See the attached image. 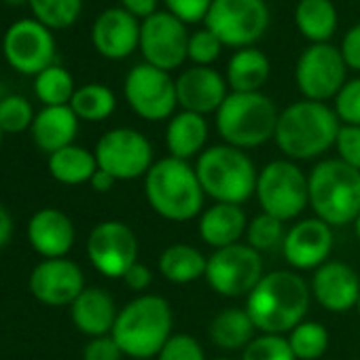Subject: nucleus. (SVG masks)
<instances>
[{
	"label": "nucleus",
	"mask_w": 360,
	"mask_h": 360,
	"mask_svg": "<svg viewBox=\"0 0 360 360\" xmlns=\"http://www.w3.org/2000/svg\"><path fill=\"white\" fill-rule=\"evenodd\" d=\"M311 290L305 278L290 269H276L261 278L246 297V311L259 333L288 335L307 316Z\"/></svg>",
	"instance_id": "1"
},
{
	"label": "nucleus",
	"mask_w": 360,
	"mask_h": 360,
	"mask_svg": "<svg viewBox=\"0 0 360 360\" xmlns=\"http://www.w3.org/2000/svg\"><path fill=\"white\" fill-rule=\"evenodd\" d=\"M144 198L155 214L172 223H187L204 212L206 193L189 161L163 157L144 176Z\"/></svg>",
	"instance_id": "2"
},
{
	"label": "nucleus",
	"mask_w": 360,
	"mask_h": 360,
	"mask_svg": "<svg viewBox=\"0 0 360 360\" xmlns=\"http://www.w3.org/2000/svg\"><path fill=\"white\" fill-rule=\"evenodd\" d=\"M341 121L326 102L299 100L280 110L276 144L290 161H311L335 146Z\"/></svg>",
	"instance_id": "3"
},
{
	"label": "nucleus",
	"mask_w": 360,
	"mask_h": 360,
	"mask_svg": "<svg viewBox=\"0 0 360 360\" xmlns=\"http://www.w3.org/2000/svg\"><path fill=\"white\" fill-rule=\"evenodd\" d=\"M174 314L167 299L159 295H138L125 303L112 326V339L123 356L134 360H150L163 349L174 335Z\"/></svg>",
	"instance_id": "4"
},
{
	"label": "nucleus",
	"mask_w": 360,
	"mask_h": 360,
	"mask_svg": "<svg viewBox=\"0 0 360 360\" xmlns=\"http://www.w3.org/2000/svg\"><path fill=\"white\" fill-rule=\"evenodd\" d=\"M309 208L330 227L354 225L360 214V172L341 159H322L307 174Z\"/></svg>",
	"instance_id": "5"
},
{
	"label": "nucleus",
	"mask_w": 360,
	"mask_h": 360,
	"mask_svg": "<svg viewBox=\"0 0 360 360\" xmlns=\"http://www.w3.org/2000/svg\"><path fill=\"white\" fill-rule=\"evenodd\" d=\"M195 174L206 198L214 204L242 206L257 191L259 169L250 155L231 144L208 146L195 161Z\"/></svg>",
	"instance_id": "6"
},
{
	"label": "nucleus",
	"mask_w": 360,
	"mask_h": 360,
	"mask_svg": "<svg viewBox=\"0 0 360 360\" xmlns=\"http://www.w3.org/2000/svg\"><path fill=\"white\" fill-rule=\"evenodd\" d=\"M278 119V106L263 91H229V96L214 115L217 131L223 138V142L242 150L257 148L274 140Z\"/></svg>",
	"instance_id": "7"
},
{
	"label": "nucleus",
	"mask_w": 360,
	"mask_h": 360,
	"mask_svg": "<svg viewBox=\"0 0 360 360\" xmlns=\"http://www.w3.org/2000/svg\"><path fill=\"white\" fill-rule=\"evenodd\" d=\"M257 202L261 212L288 223L309 206L307 174L290 159H274L257 178Z\"/></svg>",
	"instance_id": "8"
},
{
	"label": "nucleus",
	"mask_w": 360,
	"mask_h": 360,
	"mask_svg": "<svg viewBox=\"0 0 360 360\" xmlns=\"http://www.w3.org/2000/svg\"><path fill=\"white\" fill-rule=\"evenodd\" d=\"M271 22L267 0H212L204 26L212 30L225 47H255Z\"/></svg>",
	"instance_id": "9"
},
{
	"label": "nucleus",
	"mask_w": 360,
	"mask_h": 360,
	"mask_svg": "<svg viewBox=\"0 0 360 360\" xmlns=\"http://www.w3.org/2000/svg\"><path fill=\"white\" fill-rule=\"evenodd\" d=\"M265 276L261 252L248 244H233L219 248L208 257L206 282L210 288L227 299L248 297Z\"/></svg>",
	"instance_id": "10"
},
{
	"label": "nucleus",
	"mask_w": 360,
	"mask_h": 360,
	"mask_svg": "<svg viewBox=\"0 0 360 360\" xmlns=\"http://www.w3.org/2000/svg\"><path fill=\"white\" fill-rule=\"evenodd\" d=\"M347 66L339 47L330 43L307 45L295 66V83L303 100L328 102L335 100L345 85Z\"/></svg>",
	"instance_id": "11"
},
{
	"label": "nucleus",
	"mask_w": 360,
	"mask_h": 360,
	"mask_svg": "<svg viewBox=\"0 0 360 360\" xmlns=\"http://www.w3.org/2000/svg\"><path fill=\"white\" fill-rule=\"evenodd\" d=\"M123 96L129 108L144 121H169L176 115V79L146 62L136 64L125 75Z\"/></svg>",
	"instance_id": "12"
},
{
	"label": "nucleus",
	"mask_w": 360,
	"mask_h": 360,
	"mask_svg": "<svg viewBox=\"0 0 360 360\" xmlns=\"http://www.w3.org/2000/svg\"><path fill=\"white\" fill-rule=\"evenodd\" d=\"M56 37L53 30L34 18L13 22L3 34L5 62L20 75L37 77L56 64Z\"/></svg>",
	"instance_id": "13"
},
{
	"label": "nucleus",
	"mask_w": 360,
	"mask_h": 360,
	"mask_svg": "<svg viewBox=\"0 0 360 360\" xmlns=\"http://www.w3.org/2000/svg\"><path fill=\"white\" fill-rule=\"evenodd\" d=\"M98 167L119 180H136L153 167V146L148 138L131 127H115L102 134L96 144Z\"/></svg>",
	"instance_id": "14"
},
{
	"label": "nucleus",
	"mask_w": 360,
	"mask_h": 360,
	"mask_svg": "<svg viewBox=\"0 0 360 360\" xmlns=\"http://www.w3.org/2000/svg\"><path fill=\"white\" fill-rule=\"evenodd\" d=\"M189 30L167 11H157L140 24V53L146 64L172 72L189 60Z\"/></svg>",
	"instance_id": "15"
},
{
	"label": "nucleus",
	"mask_w": 360,
	"mask_h": 360,
	"mask_svg": "<svg viewBox=\"0 0 360 360\" xmlns=\"http://www.w3.org/2000/svg\"><path fill=\"white\" fill-rule=\"evenodd\" d=\"M138 238L121 221L96 225L87 238V259L98 274L110 280H123L127 269L138 263Z\"/></svg>",
	"instance_id": "16"
},
{
	"label": "nucleus",
	"mask_w": 360,
	"mask_h": 360,
	"mask_svg": "<svg viewBox=\"0 0 360 360\" xmlns=\"http://www.w3.org/2000/svg\"><path fill=\"white\" fill-rule=\"evenodd\" d=\"M333 242V227L316 217H309L297 221L290 229H286L282 255L292 271H316L328 261Z\"/></svg>",
	"instance_id": "17"
},
{
	"label": "nucleus",
	"mask_w": 360,
	"mask_h": 360,
	"mask_svg": "<svg viewBox=\"0 0 360 360\" xmlns=\"http://www.w3.org/2000/svg\"><path fill=\"white\" fill-rule=\"evenodd\" d=\"M30 292L49 307L72 305L87 288L83 269L70 259H43L30 274Z\"/></svg>",
	"instance_id": "18"
},
{
	"label": "nucleus",
	"mask_w": 360,
	"mask_h": 360,
	"mask_svg": "<svg viewBox=\"0 0 360 360\" xmlns=\"http://www.w3.org/2000/svg\"><path fill=\"white\" fill-rule=\"evenodd\" d=\"M311 297L330 314H345L358 305L360 278L356 269L343 261H326L320 265L309 282Z\"/></svg>",
	"instance_id": "19"
},
{
	"label": "nucleus",
	"mask_w": 360,
	"mask_h": 360,
	"mask_svg": "<svg viewBox=\"0 0 360 360\" xmlns=\"http://www.w3.org/2000/svg\"><path fill=\"white\" fill-rule=\"evenodd\" d=\"M227 96V79L212 66H191L176 79L178 106L195 115H217Z\"/></svg>",
	"instance_id": "20"
},
{
	"label": "nucleus",
	"mask_w": 360,
	"mask_h": 360,
	"mask_svg": "<svg viewBox=\"0 0 360 360\" xmlns=\"http://www.w3.org/2000/svg\"><path fill=\"white\" fill-rule=\"evenodd\" d=\"M140 24L123 7H110L96 18L91 45L106 60H125L140 47Z\"/></svg>",
	"instance_id": "21"
},
{
	"label": "nucleus",
	"mask_w": 360,
	"mask_h": 360,
	"mask_svg": "<svg viewBox=\"0 0 360 360\" xmlns=\"http://www.w3.org/2000/svg\"><path fill=\"white\" fill-rule=\"evenodd\" d=\"M77 240L70 217L56 208H43L28 223V242L43 259H64Z\"/></svg>",
	"instance_id": "22"
},
{
	"label": "nucleus",
	"mask_w": 360,
	"mask_h": 360,
	"mask_svg": "<svg viewBox=\"0 0 360 360\" xmlns=\"http://www.w3.org/2000/svg\"><path fill=\"white\" fill-rule=\"evenodd\" d=\"M117 305L110 292L98 286H87L70 305V318L77 330L87 337H104L112 333L117 322Z\"/></svg>",
	"instance_id": "23"
},
{
	"label": "nucleus",
	"mask_w": 360,
	"mask_h": 360,
	"mask_svg": "<svg viewBox=\"0 0 360 360\" xmlns=\"http://www.w3.org/2000/svg\"><path fill=\"white\" fill-rule=\"evenodd\" d=\"M246 212L236 204H212L204 208L198 219V233L202 242L214 250L240 244L246 236Z\"/></svg>",
	"instance_id": "24"
},
{
	"label": "nucleus",
	"mask_w": 360,
	"mask_h": 360,
	"mask_svg": "<svg viewBox=\"0 0 360 360\" xmlns=\"http://www.w3.org/2000/svg\"><path fill=\"white\" fill-rule=\"evenodd\" d=\"M34 144L51 155L60 148L75 144L79 134V117L70 106H43L30 127Z\"/></svg>",
	"instance_id": "25"
},
{
	"label": "nucleus",
	"mask_w": 360,
	"mask_h": 360,
	"mask_svg": "<svg viewBox=\"0 0 360 360\" xmlns=\"http://www.w3.org/2000/svg\"><path fill=\"white\" fill-rule=\"evenodd\" d=\"M210 136V127L204 115H195L189 110L176 112L165 127V148L169 157L191 161L206 150Z\"/></svg>",
	"instance_id": "26"
},
{
	"label": "nucleus",
	"mask_w": 360,
	"mask_h": 360,
	"mask_svg": "<svg viewBox=\"0 0 360 360\" xmlns=\"http://www.w3.org/2000/svg\"><path fill=\"white\" fill-rule=\"evenodd\" d=\"M271 75L269 58L257 47L238 49L227 62V85L236 94H255L267 83Z\"/></svg>",
	"instance_id": "27"
},
{
	"label": "nucleus",
	"mask_w": 360,
	"mask_h": 360,
	"mask_svg": "<svg viewBox=\"0 0 360 360\" xmlns=\"http://www.w3.org/2000/svg\"><path fill=\"white\" fill-rule=\"evenodd\" d=\"M157 267L172 284H191L206 278L208 257L191 244H172L159 255Z\"/></svg>",
	"instance_id": "28"
},
{
	"label": "nucleus",
	"mask_w": 360,
	"mask_h": 360,
	"mask_svg": "<svg viewBox=\"0 0 360 360\" xmlns=\"http://www.w3.org/2000/svg\"><path fill=\"white\" fill-rule=\"evenodd\" d=\"M337 22L333 0H299L295 7V26L311 45L328 43L337 32Z\"/></svg>",
	"instance_id": "29"
},
{
	"label": "nucleus",
	"mask_w": 360,
	"mask_h": 360,
	"mask_svg": "<svg viewBox=\"0 0 360 360\" xmlns=\"http://www.w3.org/2000/svg\"><path fill=\"white\" fill-rule=\"evenodd\" d=\"M49 174L62 185H85L98 172V161L91 150L79 144H70L49 155L47 159Z\"/></svg>",
	"instance_id": "30"
},
{
	"label": "nucleus",
	"mask_w": 360,
	"mask_h": 360,
	"mask_svg": "<svg viewBox=\"0 0 360 360\" xmlns=\"http://www.w3.org/2000/svg\"><path fill=\"white\" fill-rule=\"evenodd\" d=\"M257 326L252 322V318L248 316L246 307H227L223 311H219L214 316V320L210 322V341L227 352H236V349H244L252 339H255Z\"/></svg>",
	"instance_id": "31"
},
{
	"label": "nucleus",
	"mask_w": 360,
	"mask_h": 360,
	"mask_svg": "<svg viewBox=\"0 0 360 360\" xmlns=\"http://www.w3.org/2000/svg\"><path fill=\"white\" fill-rule=\"evenodd\" d=\"M68 106L75 110L79 121L98 123V121L108 119L115 112L117 96L110 87L102 83H87V85L77 87Z\"/></svg>",
	"instance_id": "32"
},
{
	"label": "nucleus",
	"mask_w": 360,
	"mask_h": 360,
	"mask_svg": "<svg viewBox=\"0 0 360 360\" xmlns=\"http://www.w3.org/2000/svg\"><path fill=\"white\" fill-rule=\"evenodd\" d=\"M75 91L72 75L60 64H53L34 77V96L43 106H68Z\"/></svg>",
	"instance_id": "33"
},
{
	"label": "nucleus",
	"mask_w": 360,
	"mask_h": 360,
	"mask_svg": "<svg viewBox=\"0 0 360 360\" xmlns=\"http://www.w3.org/2000/svg\"><path fill=\"white\" fill-rule=\"evenodd\" d=\"M32 18L49 30H66L77 24L83 0H28Z\"/></svg>",
	"instance_id": "34"
},
{
	"label": "nucleus",
	"mask_w": 360,
	"mask_h": 360,
	"mask_svg": "<svg viewBox=\"0 0 360 360\" xmlns=\"http://www.w3.org/2000/svg\"><path fill=\"white\" fill-rule=\"evenodd\" d=\"M288 343L297 360H318L328 349V330L314 320H303L288 333Z\"/></svg>",
	"instance_id": "35"
},
{
	"label": "nucleus",
	"mask_w": 360,
	"mask_h": 360,
	"mask_svg": "<svg viewBox=\"0 0 360 360\" xmlns=\"http://www.w3.org/2000/svg\"><path fill=\"white\" fill-rule=\"evenodd\" d=\"M286 238V229H284V223L261 212L257 217H252L248 221V227H246V244L250 248H255L257 252H267V250H274V248H282V242Z\"/></svg>",
	"instance_id": "36"
},
{
	"label": "nucleus",
	"mask_w": 360,
	"mask_h": 360,
	"mask_svg": "<svg viewBox=\"0 0 360 360\" xmlns=\"http://www.w3.org/2000/svg\"><path fill=\"white\" fill-rule=\"evenodd\" d=\"M34 108L28 98L20 94H7L0 98V129L5 134H22L34 123Z\"/></svg>",
	"instance_id": "37"
},
{
	"label": "nucleus",
	"mask_w": 360,
	"mask_h": 360,
	"mask_svg": "<svg viewBox=\"0 0 360 360\" xmlns=\"http://www.w3.org/2000/svg\"><path fill=\"white\" fill-rule=\"evenodd\" d=\"M242 360H297L286 335H257L244 349Z\"/></svg>",
	"instance_id": "38"
},
{
	"label": "nucleus",
	"mask_w": 360,
	"mask_h": 360,
	"mask_svg": "<svg viewBox=\"0 0 360 360\" xmlns=\"http://www.w3.org/2000/svg\"><path fill=\"white\" fill-rule=\"evenodd\" d=\"M223 47L221 39L204 26L189 37V62L193 66H212L221 58Z\"/></svg>",
	"instance_id": "39"
},
{
	"label": "nucleus",
	"mask_w": 360,
	"mask_h": 360,
	"mask_svg": "<svg viewBox=\"0 0 360 360\" xmlns=\"http://www.w3.org/2000/svg\"><path fill=\"white\" fill-rule=\"evenodd\" d=\"M333 102V110L341 125H360V77L345 81Z\"/></svg>",
	"instance_id": "40"
},
{
	"label": "nucleus",
	"mask_w": 360,
	"mask_h": 360,
	"mask_svg": "<svg viewBox=\"0 0 360 360\" xmlns=\"http://www.w3.org/2000/svg\"><path fill=\"white\" fill-rule=\"evenodd\" d=\"M155 360H206V352L193 335L178 333L167 339Z\"/></svg>",
	"instance_id": "41"
},
{
	"label": "nucleus",
	"mask_w": 360,
	"mask_h": 360,
	"mask_svg": "<svg viewBox=\"0 0 360 360\" xmlns=\"http://www.w3.org/2000/svg\"><path fill=\"white\" fill-rule=\"evenodd\" d=\"M165 11L178 18L183 24L206 22V15L212 7V0H163Z\"/></svg>",
	"instance_id": "42"
},
{
	"label": "nucleus",
	"mask_w": 360,
	"mask_h": 360,
	"mask_svg": "<svg viewBox=\"0 0 360 360\" xmlns=\"http://www.w3.org/2000/svg\"><path fill=\"white\" fill-rule=\"evenodd\" d=\"M337 159L360 172V125H341L337 140Z\"/></svg>",
	"instance_id": "43"
},
{
	"label": "nucleus",
	"mask_w": 360,
	"mask_h": 360,
	"mask_svg": "<svg viewBox=\"0 0 360 360\" xmlns=\"http://www.w3.org/2000/svg\"><path fill=\"white\" fill-rule=\"evenodd\" d=\"M121 358H123V352L112 339V335L94 337L87 341L83 349V360H121Z\"/></svg>",
	"instance_id": "44"
},
{
	"label": "nucleus",
	"mask_w": 360,
	"mask_h": 360,
	"mask_svg": "<svg viewBox=\"0 0 360 360\" xmlns=\"http://www.w3.org/2000/svg\"><path fill=\"white\" fill-rule=\"evenodd\" d=\"M341 58L349 70L360 72V24H354L341 39Z\"/></svg>",
	"instance_id": "45"
},
{
	"label": "nucleus",
	"mask_w": 360,
	"mask_h": 360,
	"mask_svg": "<svg viewBox=\"0 0 360 360\" xmlns=\"http://www.w3.org/2000/svg\"><path fill=\"white\" fill-rule=\"evenodd\" d=\"M123 282L129 290L134 292H144L150 284H153V271L150 267H146L144 263H136L127 269V274L123 276Z\"/></svg>",
	"instance_id": "46"
},
{
	"label": "nucleus",
	"mask_w": 360,
	"mask_h": 360,
	"mask_svg": "<svg viewBox=\"0 0 360 360\" xmlns=\"http://www.w3.org/2000/svg\"><path fill=\"white\" fill-rule=\"evenodd\" d=\"M121 7L127 11V13H131L136 20H140V22H144L146 18H150V15H155L159 9V0H121Z\"/></svg>",
	"instance_id": "47"
},
{
	"label": "nucleus",
	"mask_w": 360,
	"mask_h": 360,
	"mask_svg": "<svg viewBox=\"0 0 360 360\" xmlns=\"http://www.w3.org/2000/svg\"><path fill=\"white\" fill-rule=\"evenodd\" d=\"M11 238H13V217L0 204V250L11 242Z\"/></svg>",
	"instance_id": "48"
},
{
	"label": "nucleus",
	"mask_w": 360,
	"mask_h": 360,
	"mask_svg": "<svg viewBox=\"0 0 360 360\" xmlns=\"http://www.w3.org/2000/svg\"><path fill=\"white\" fill-rule=\"evenodd\" d=\"M117 185V180L108 174V172H104V169H100L98 167V172L91 176V180H89V187L96 191V193H108L112 187Z\"/></svg>",
	"instance_id": "49"
},
{
	"label": "nucleus",
	"mask_w": 360,
	"mask_h": 360,
	"mask_svg": "<svg viewBox=\"0 0 360 360\" xmlns=\"http://www.w3.org/2000/svg\"><path fill=\"white\" fill-rule=\"evenodd\" d=\"M7 7H22V5H28V0H3Z\"/></svg>",
	"instance_id": "50"
},
{
	"label": "nucleus",
	"mask_w": 360,
	"mask_h": 360,
	"mask_svg": "<svg viewBox=\"0 0 360 360\" xmlns=\"http://www.w3.org/2000/svg\"><path fill=\"white\" fill-rule=\"evenodd\" d=\"M354 233H356V238L360 240V214H358V219L354 221Z\"/></svg>",
	"instance_id": "51"
},
{
	"label": "nucleus",
	"mask_w": 360,
	"mask_h": 360,
	"mask_svg": "<svg viewBox=\"0 0 360 360\" xmlns=\"http://www.w3.org/2000/svg\"><path fill=\"white\" fill-rule=\"evenodd\" d=\"M356 309H358V316H360V299H358V305H356Z\"/></svg>",
	"instance_id": "52"
},
{
	"label": "nucleus",
	"mask_w": 360,
	"mask_h": 360,
	"mask_svg": "<svg viewBox=\"0 0 360 360\" xmlns=\"http://www.w3.org/2000/svg\"><path fill=\"white\" fill-rule=\"evenodd\" d=\"M3 134H5V131H3V129H0V142H3Z\"/></svg>",
	"instance_id": "53"
},
{
	"label": "nucleus",
	"mask_w": 360,
	"mask_h": 360,
	"mask_svg": "<svg viewBox=\"0 0 360 360\" xmlns=\"http://www.w3.org/2000/svg\"><path fill=\"white\" fill-rule=\"evenodd\" d=\"M217 360H233V358H217Z\"/></svg>",
	"instance_id": "54"
}]
</instances>
